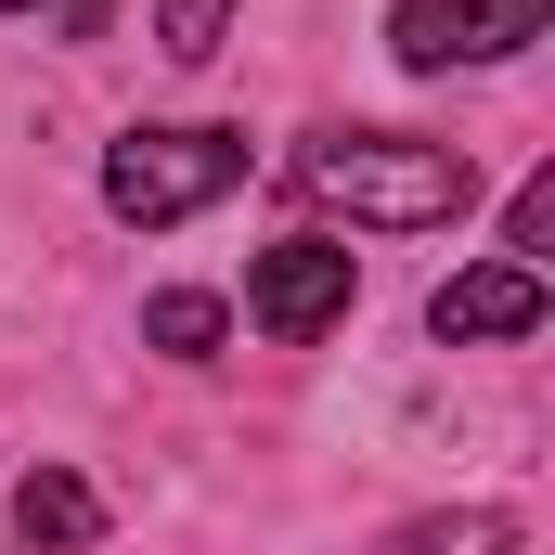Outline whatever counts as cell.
<instances>
[{
  "mask_svg": "<svg viewBox=\"0 0 555 555\" xmlns=\"http://www.w3.org/2000/svg\"><path fill=\"white\" fill-rule=\"evenodd\" d=\"M297 181L323 207H349L362 233H439V220L478 207V168L452 142H414V130H323L297 155Z\"/></svg>",
  "mask_w": 555,
  "mask_h": 555,
  "instance_id": "6da1fadb",
  "label": "cell"
},
{
  "mask_svg": "<svg viewBox=\"0 0 555 555\" xmlns=\"http://www.w3.org/2000/svg\"><path fill=\"white\" fill-rule=\"evenodd\" d=\"M246 181V130H130L104 155V207L142 220V233H168V220H194V207H220Z\"/></svg>",
  "mask_w": 555,
  "mask_h": 555,
  "instance_id": "7a4b0ae2",
  "label": "cell"
},
{
  "mask_svg": "<svg viewBox=\"0 0 555 555\" xmlns=\"http://www.w3.org/2000/svg\"><path fill=\"white\" fill-rule=\"evenodd\" d=\"M349 246H323V233H297V246H259V272H246V323L284 336V349H310L323 323H349Z\"/></svg>",
  "mask_w": 555,
  "mask_h": 555,
  "instance_id": "3957f363",
  "label": "cell"
},
{
  "mask_svg": "<svg viewBox=\"0 0 555 555\" xmlns=\"http://www.w3.org/2000/svg\"><path fill=\"white\" fill-rule=\"evenodd\" d=\"M555 26V0H401V65H491L530 52Z\"/></svg>",
  "mask_w": 555,
  "mask_h": 555,
  "instance_id": "277c9868",
  "label": "cell"
},
{
  "mask_svg": "<svg viewBox=\"0 0 555 555\" xmlns=\"http://www.w3.org/2000/svg\"><path fill=\"white\" fill-rule=\"evenodd\" d=\"M426 323L452 336V349H478V336H530L543 323V272H517V259H491V272H452L426 297Z\"/></svg>",
  "mask_w": 555,
  "mask_h": 555,
  "instance_id": "5b68a950",
  "label": "cell"
},
{
  "mask_svg": "<svg viewBox=\"0 0 555 555\" xmlns=\"http://www.w3.org/2000/svg\"><path fill=\"white\" fill-rule=\"evenodd\" d=\"M13 530L39 555H78V543H104V504H91V478H65V465H39L26 491H13Z\"/></svg>",
  "mask_w": 555,
  "mask_h": 555,
  "instance_id": "8992f818",
  "label": "cell"
},
{
  "mask_svg": "<svg viewBox=\"0 0 555 555\" xmlns=\"http://www.w3.org/2000/svg\"><path fill=\"white\" fill-rule=\"evenodd\" d=\"M142 336H155V349H168V362H207V349H220V336H233V310H220V297H194V284H168V297H155V310H142Z\"/></svg>",
  "mask_w": 555,
  "mask_h": 555,
  "instance_id": "52a82bcc",
  "label": "cell"
},
{
  "mask_svg": "<svg viewBox=\"0 0 555 555\" xmlns=\"http://www.w3.org/2000/svg\"><path fill=\"white\" fill-rule=\"evenodd\" d=\"M220 39H233V0H168V13H155V52H168V65H207Z\"/></svg>",
  "mask_w": 555,
  "mask_h": 555,
  "instance_id": "ba28073f",
  "label": "cell"
},
{
  "mask_svg": "<svg viewBox=\"0 0 555 555\" xmlns=\"http://www.w3.org/2000/svg\"><path fill=\"white\" fill-rule=\"evenodd\" d=\"M504 543H517V517H504V504H465V517H439V530H414L401 555H504Z\"/></svg>",
  "mask_w": 555,
  "mask_h": 555,
  "instance_id": "9c48e42d",
  "label": "cell"
},
{
  "mask_svg": "<svg viewBox=\"0 0 555 555\" xmlns=\"http://www.w3.org/2000/svg\"><path fill=\"white\" fill-rule=\"evenodd\" d=\"M504 246H517V272H543V246H555V168H530V181H517V207H504Z\"/></svg>",
  "mask_w": 555,
  "mask_h": 555,
  "instance_id": "30bf717a",
  "label": "cell"
},
{
  "mask_svg": "<svg viewBox=\"0 0 555 555\" xmlns=\"http://www.w3.org/2000/svg\"><path fill=\"white\" fill-rule=\"evenodd\" d=\"M0 13H13V0H0Z\"/></svg>",
  "mask_w": 555,
  "mask_h": 555,
  "instance_id": "8fae6325",
  "label": "cell"
}]
</instances>
